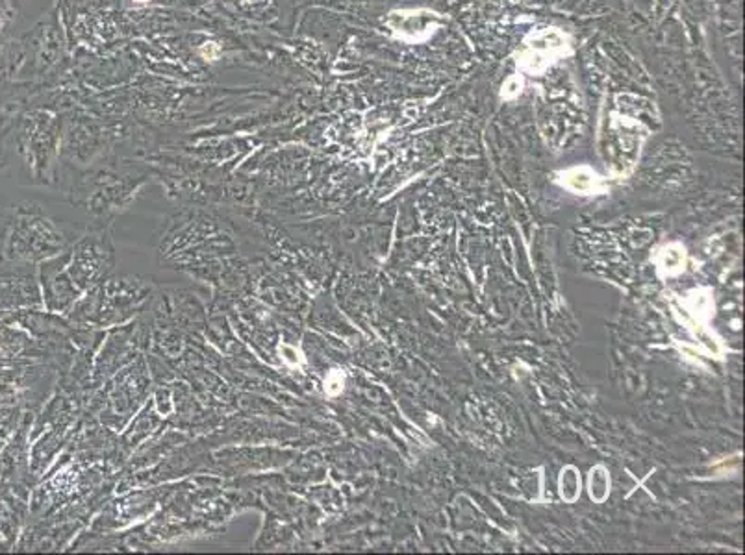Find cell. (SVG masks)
Returning <instances> with one entry per match:
<instances>
[{"label": "cell", "mask_w": 745, "mask_h": 555, "mask_svg": "<svg viewBox=\"0 0 745 555\" xmlns=\"http://www.w3.org/2000/svg\"><path fill=\"white\" fill-rule=\"evenodd\" d=\"M63 273L80 294L95 289L116 265L113 243L106 231H95L80 237L60 254Z\"/></svg>", "instance_id": "1"}, {"label": "cell", "mask_w": 745, "mask_h": 555, "mask_svg": "<svg viewBox=\"0 0 745 555\" xmlns=\"http://www.w3.org/2000/svg\"><path fill=\"white\" fill-rule=\"evenodd\" d=\"M571 52L569 38L558 28H544L525 38L520 52L515 56L517 69L523 74L539 76L553 63Z\"/></svg>", "instance_id": "2"}, {"label": "cell", "mask_w": 745, "mask_h": 555, "mask_svg": "<svg viewBox=\"0 0 745 555\" xmlns=\"http://www.w3.org/2000/svg\"><path fill=\"white\" fill-rule=\"evenodd\" d=\"M388 28L404 43H425L443 26V17L432 10H395L388 15Z\"/></svg>", "instance_id": "3"}, {"label": "cell", "mask_w": 745, "mask_h": 555, "mask_svg": "<svg viewBox=\"0 0 745 555\" xmlns=\"http://www.w3.org/2000/svg\"><path fill=\"white\" fill-rule=\"evenodd\" d=\"M564 182L571 191L577 193H590L595 189L597 176L593 171L588 167H575L564 173Z\"/></svg>", "instance_id": "4"}, {"label": "cell", "mask_w": 745, "mask_h": 555, "mask_svg": "<svg viewBox=\"0 0 745 555\" xmlns=\"http://www.w3.org/2000/svg\"><path fill=\"white\" fill-rule=\"evenodd\" d=\"M610 491V479L603 467H597L590 474V494L595 502H603Z\"/></svg>", "instance_id": "5"}, {"label": "cell", "mask_w": 745, "mask_h": 555, "mask_svg": "<svg viewBox=\"0 0 745 555\" xmlns=\"http://www.w3.org/2000/svg\"><path fill=\"white\" fill-rule=\"evenodd\" d=\"M578 491H581V479H578L577 472H575V469H566L560 478V494L564 500L573 502V500H577Z\"/></svg>", "instance_id": "6"}, {"label": "cell", "mask_w": 745, "mask_h": 555, "mask_svg": "<svg viewBox=\"0 0 745 555\" xmlns=\"http://www.w3.org/2000/svg\"><path fill=\"white\" fill-rule=\"evenodd\" d=\"M521 87H523V78H521L520 74H514V76H510L508 80L505 81L500 96H503L505 101H512V98H515V96L520 95Z\"/></svg>", "instance_id": "7"}, {"label": "cell", "mask_w": 745, "mask_h": 555, "mask_svg": "<svg viewBox=\"0 0 745 555\" xmlns=\"http://www.w3.org/2000/svg\"><path fill=\"white\" fill-rule=\"evenodd\" d=\"M680 263H683V254H680V250H673V248L663 250V267H668L669 270H671V268L678 267Z\"/></svg>", "instance_id": "8"}, {"label": "cell", "mask_w": 745, "mask_h": 555, "mask_svg": "<svg viewBox=\"0 0 745 555\" xmlns=\"http://www.w3.org/2000/svg\"><path fill=\"white\" fill-rule=\"evenodd\" d=\"M198 52H201L202 58H206V59H210V62H213V59L219 58V52H221V48H219V45H217V43H212V41H210V43L202 45Z\"/></svg>", "instance_id": "9"}, {"label": "cell", "mask_w": 745, "mask_h": 555, "mask_svg": "<svg viewBox=\"0 0 745 555\" xmlns=\"http://www.w3.org/2000/svg\"><path fill=\"white\" fill-rule=\"evenodd\" d=\"M134 2H140V4H143V2H149V0H134Z\"/></svg>", "instance_id": "10"}]
</instances>
